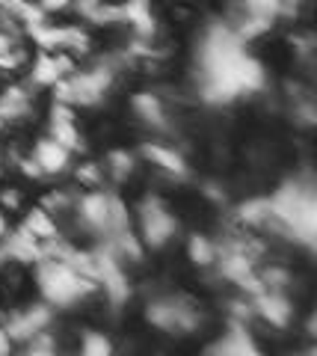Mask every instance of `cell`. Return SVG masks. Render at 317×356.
Returning a JSON list of instances; mask_svg holds the SVG:
<instances>
[{
	"label": "cell",
	"instance_id": "8992f818",
	"mask_svg": "<svg viewBox=\"0 0 317 356\" xmlns=\"http://www.w3.org/2000/svg\"><path fill=\"white\" fill-rule=\"evenodd\" d=\"M0 324L6 327V332L12 336L15 344H24L30 336H36V332L51 330V324H53V306H48L45 300H42V303H33V306L9 312L6 321H0Z\"/></svg>",
	"mask_w": 317,
	"mask_h": 356
},
{
	"label": "cell",
	"instance_id": "5bb4252c",
	"mask_svg": "<svg viewBox=\"0 0 317 356\" xmlns=\"http://www.w3.org/2000/svg\"><path fill=\"white\" fill-rule=\"evenodd\" d=\"M143 154H146V161L151 166H157L160 172H166L172 178L190 175V166H187V161H184V154L178 149H172V146H163V143H146Z\"/></svg>",
	"mask_w": 317,
	"mask_h": 356
},
{
	"label": "cell",
	"instance_id": "f546056e",
	"mask_svg": "<svg viewBox=\"0 0 317 356\" xmlns=\"http://www.w3.org/2000/svg\"><path fill=\"white\" fill-rule=\"evenodd\" d=\"M3 131H6V119H3V116H0V134H3Z\"/></svg>",
	"mask_w": 317,
	"mask_h": 356
},
{
	"label": "cell",
	"instance_id": "7a4b0ae2",
	"mask_svg": "<svg viewBox=\"0 0 317 356\" xmlns=\"http://www.w3.org/2000/svg\"><path fill=\"white\" fill-rule=\"evenodd\" d=\"M273 226L285 229L293 241H302L305 247L314 243L317 235V199L309 181H288L282 184L270 199Z\"/></svg>",
	"mask_w": 317,
	"mask_h": 356
},
{
	"label": "cell",
	"instance_id": "4316f807",
	"mask_svg": "<svg viewBox=\"0 0 317 356\" xmlns=\"http://www.w3.org/2000/svg\"><path fill=\"white\" fill-rule=\"evenodd\" d=\"M12 336H9V332H6V327L3 324H0V356H6V353H12L15 348H12Z\"/></svg>",
	"mask_w": 317,
	"mask_h": 356
},
{
	"label": "cell",
	"instance_id": "6da1fadb",
	"mask_svg": "<svg viewBox=\"0 0 317 356\" xmlns=\"http://www.w3.org/2000/svg\"><path fill=\"white\" fill-rule=\"evenodd\" d=\"M202 72H205V98L207 102H232L237 95L261 92L267 83V72L255 57L240 48V39L232 27L216 24L207 30L202 48Z\"/></svg>",
	"mask_w": 317,
	"mask_h": 356
},
{
	"label": "cell",
	"instance_id": "4fadbf2b",
	"mask_svg": "<svg viewBox=\"0 0 317 356\" xmlns=\"http://www.w3.org/2000/svg\"><path fill=\"white\" fill-rule=\"evenodd\" d=\"M30 60L24 30H0V72H18L30 65Z\"/></svg>",
	"mask_w": 317,
	"mask_h": 356
},
{
	"label": "cell",
	"instance_id": "8fae6325",
	"mask_svg": "<svg viewBox=\"0 0 317 356\" xmlns=\"http://www.w3.org/2000/svg\"><path fill=\"white\" fill-rule=\"evenodd\" d=\"M116 18H122L125 24L134 30V36H137L139 42L155 39L157 21H155V9H151L148 0H128L125 6L116 9Z\"/></svg>",
	"mask_w": 317,
	"mask_h": 356
},
{
	"label": "cell",
	"instance_id": "9c48e42d",
	"mask_svg": "<svg viewBox=\"0 0 317 356\" xmlns=\"http://www.w3.org/2000/svg\"><path fill=\"white\" fill-rule=\"evenodd\" d=\"M30 63V81L36 86H53L74 72V57L65 51H39V57Z\"/></svg>",
	"mask_w": 317,
	"mask_h": 356
},
{
	"label": "cell",
	"instance_id": "484cf974",
	"mask_svg": "<svg viewBox=\"0 0 317 356\" xmlns=\"http://www.w3.org/2000/svg\"><path fill=\"white\" fill-rule=\"evenodd\" d=\"M0 208H3L6 214H15V211L24 208V193H21L18 187H3V191H0Z\"/></svg>",
	"mask_w": 317,
	"mask_h": 356
},
{
	"label": "cell",
	"instance_id": "30bf717a",
	"mask_svg": "<svg viewBox=\"0 0 317 356\" xmlns=\"http://www.w3.org/2000/svg\"><path fill=\"white\" fill-rule=\"evenodd\" d=\"M33 161L39 163V170L45 172V178H53V175H62L65 170L71 166V152L62 146V143H57L48 134V137H39L36 146L30 149Z\"/></svg>",
	"mask_w": 317,
	"mask_h": 356
},
{
	"label": "cell",
	"instance_id": "7402d4cb",
	"mask_svg": "<svg viewBox=\"0 0 317 356\" xmlns=\"http://www.w3.org/2000/svg\"><path fill=\"white\" fill-rule=\"evenodd\" d=\"M104 163L101 161H83L74 170V181L83 184L86 191H95V187H104Z\"/></svg>",
	"mask_w": 317,
	"mask_h": 356
},
{
	"label": "cell",
	"instance_id": "9a60e30c",
	"mask_svg": "<svg viewBox=\"0 0 317 356\" xmlns=\"http://www.w3.org/2000/svg\"><path fill=\"white\" fill-rule=\"evenodd\" d=\"M134 104V116L143 122L146 128H155V131H163L169 125V113H166V104L160 102L155 92H137L130 98Z\"/></svg>",
	"mask_w": 317,
	"mask_h": 356
},
{
	"label": "cell",
	"instance_id": "ba28073f",
	"mask_svg": "<svg viewBox=\"0 0 317 356\" xmlns=\"http://www.w3.org/2000/svg\"><path fill=\"white\" fill-rule=\"evenodd\" d=\"M48 134L57 143H62L65 149L71 154L74 152H86V140L80 134V125H78V116H74V107L62 104V102H53L51 107V116H48Z\"/></svg>",
	"mask_w": 317,
	"mask_h": 356
},
{
	"label": "cell",
	"instance_id": "44dd1931",
	"mask_svg": "<svg viewBox=\"0 0 317 356\" xmlns=\"http://www.w3.org/2000/svg\"><path fill=\"white\" fill-rule=\"evenodd\" d=\"M113 350H116L113 339L101 330H86L80 336V353L83 356H110Z\"/></svg>",
	"mask_w": 317,
	"mask_h": 356
},
{
	"label": "cell",
	"instance_id": "3957f363",
	"mask_svg": "<svg viewBox=\"0 0 317 356\" xmlns=\"http://www.w3.org/2000/svg\"><path fill=\"white\" fill-rule=\"evenodd\" d=\"M36 264V288L48 306L71 309L98 291V282L86 280L80 270H74L62 259H39Z\"/></svg>",
	"mask_w": 317,
	"mask_h": 356
},
{
	"label": "cell",
	"instance_id": "d6986e66",
	"mask_svg": "<svg viewBox=\"0 0 317 356\" xmlns=\"http://www.w3.org/2000/svg\"><path fill=\"white\" fill-rule=\"evenodd\" d=\"M101 163H104V175L113 178L116 184H125L128 178L134 175V170H137V158H134V152H128V149L107 152V158Z\"/></svg>",
	"mask_w": 317,
	"mask_h": 356
},
{
	"label": "cell",
	"instance_id": "5b68a950",
	"mask_svg": "<svg viewBox=\"0 0 317 356\" xmlns=\"http://www.w3.org/2000/svg\"><path fill=\"white\" fill-rule=\"evenodd\" d=\"M139 241L146 243V250H163L178 238V217L166 208V202L157 196H151L139 208Z\"/></svg>",
	"mask_w": 317,
	"mask_h": 356
},
{
	"label": "cell",
	"instance_id": "ffe728a7",
	"mask_svg": "<svg viewBox=\"0 0 317 356\" xmlns=\"http://www.w3.org/2000/svg\"><path fill=\"white\" fill-rule=\"evenodd\" d=\"M187 259L196 267H211L216 261V243L207 235H190V241H187Z\"/></svg>",
	"mask_w": 317,
	"mask_h": 356
},
{
	"label": "cell",
	"instance_id": "ac0fdd59",
	"mask_svg": "<svg viewBox=\"0 0 317 356\" xmlns=\"http://www.w3.org/2000/svg\"><path fill=\"white\" fill-rule=\"evenodd\" d=\"M237 220L246 229H267L273 226V211H270V199H246L237 205Z\"/></svg>",
	"mask_w": 317,
	"mask_h": 356
},
{
	"label": "cell",
	"instance_id": "7c38bea8",
	"mask_svg": "<svg viewBox=\"0 0 317 356\" xmlns=\"http://www.w3.org/2000/svg\"><path fill=\"white\" fill-rule=\"evenodd\" d=\"M33 113V86L24 83H9L0 92V116L6 119V125L24 122Z\"/></svg>",
	"mask_w": 317,
	"mask_h": 356
},
{
	"label": "cell",
	"instance_id": "e0dca14e",
	"mask_svg": "<svg viewBox=\"0 0 317 356\" xmlns=\"http://www.w3.org/2000/svg\"><path fill=\"white\" fill-rule=\"evenodd\" d=\"M21 229H24L27 235H33L36 241H53V238H60L57 217H53L51 211H45L42 205L27 211V217H24V222H21Z\"/></svg>",
	"mask_w": 317,
	"mask_h": 356
},
{
	"label": "cell",
	"instance_id": "2e32d148",
	"mask_svg": "<svg viewBox=\"0 0 317 356\" xmlns=\"http://www.w3.org/2000/svg\"><path fill=\"white\" fill-rule=\"evenodd\" d=\"M211 353H237V356H243V353H258V348H255V339H252V332L246 330L243 321H232V324H228V332L220 339V348H214Z\"/></svg>",
	"mask_w": 317,
	"mask_h": 356
},
{
	"label": "cell",
	"instance_id": "f1b7e54d",
	"mask_svg": "<svg viewBox=\"0 0 317 356\" xmlns=\"http://www.w3.org/2000/svg\"><path fill=\"white\" fill-rule=\"evenodd\" d=\"M9 172V161H6V149L0 146V178H3Z\"/></svg>",
	"mask_w": 317,
	"mask_h": 356
},
{
	"label": "cell",
	"instance_id": "603a6c76",
	"mask_svg": "<svg viewBox=\"0 0 317 356\" xmlns=\"http://www.w3.org/2000/svg\"><path fill=\"white\" fill-rule=\"evenodd\" d=\"M243 15H255V18H279L282 15V0H240Z\"/></svg>",
	"mask_w": 317,
	"mask_h": 356
},
{
	"label": "cell",
	"instance_id": "52a82bcc",
	"mask_svg": "<svg viewBox=\"0 0 317 356\" xmlns=\"http://www.w3.org/2000/svg\"><path fill=\"white\" fill-rule=\"evenodd\" d=\"M252 315H258L273 330H285V327H291L297 309H293V300L288 297V291H273V288H264L261 294L252 297Z\"/></svg>",
	"mask_w": 317,
	"mask_h": 356
},
{
	"label": "cell",
	"instance_id": "cb8c5ba5",
	"mask_svg": "<svg viewBox=\"0 0 317 356\" xmlns=\"http://www.w3.org/2000/svg\"><path fill=\"white\" fill-rule=\"evenodd\" d=\"M39 205L57 217V214H62V211H71L74 208V199H71V193H65V191H51V193L42 196Z\"/></svg>",
	"mask_w": 317,
	"mask_h": 356
},
{
	"label": "cell",
	"instance_id": "83f0119b",
	"mask_svg": "<svg viewBox=\"0 0 317 356\" xmlns=\"http://www.w3.org/2000/svg\"><path fill=\"white\" fill-rule=\"evenodd\" d=\"M6 235H9V214L0 208V241H3Z\"/></svg>",
	"mask_w": 317,
	"mask_h": 356
},
{
	"label": "cell",
	"instance_id": "277c9868",
	"mask_svg": "<svg viewBox=\"0 0 317 356\" xmlns=\"http://www.w3.org/2000/svg\"><path fill=\"white\" fill-rule=\"evenodd\" d=\"M74 211H78V220L83 222L89 232L101 238H113L116 232L128 229V208L119 196L107 193L104 187H95V191H86L78 202H74Z\"/></svg>",
	"mask_w": 317,
	"mask_h": 356
},
{
	"label": "cell",
	"instance_id": "d4e9b609",
	"mask_svg": "<svg viewBox=\"0 0 317 356\" xmlns=\"http://www.w3.org/2000/svg\"><path fill=\"white\" fill-rule=\"evenodd\" d=\"M261 282L264 288H273V291H288L291 288V273L285 267H267V270H261Z\"/></svg>",
	"mask_w": 317,
	"mask_h": 356
}]
</instances>
